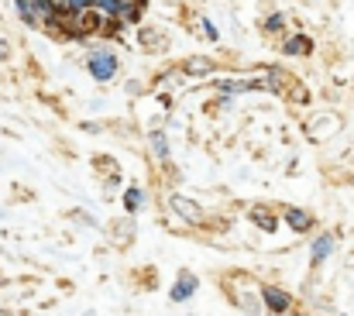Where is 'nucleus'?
<instances>
[{
  "mask_svg": "<svg viewBox=\"0 0 354 316\" xmlns=\"http://www.w3.org/2000/svg\"><path fill=\"white\" fill-rule=\"evenodd\" d=\"M17 14L28 24H48L55 7H52V0H17Z\"/></svg>",
  "mask_w": 354,
  "mask_h": 316,
  "instance_id": "obj_1",
  "label": "nucleus"
},
{
  "mask_svg": "<svg viewBox=\"0 0 354 316\" xmlns=\"http://www.w3.org/2000/svg\"><path fill=\"white\" fill-rule=\"evenodd\" d=\"M86 66H90V76L100 80V83H107V80L118 76V59H114L111 52H93V55L86 59Z\"/></svg>",
  "mask_w": 354,
  "mask_h": 316,
  "instance_id": "obj_2",
  "label": "nucleus"
},
{
  "mask_svg": "<svg viewBox=\"0 0 354 316\" xmlns=\"http://www.w3.org/2000/svg\"><path fill=\"white\" fill-rule=\"evenodd\" d=\"M169 207H172V213H179L186 223H193V227H200L203 223V210H200V203H193L189 196H183V193H172L169 196Z\"/></svg>",
  "mask_w": 354,
  "mask_h": 316,
  "instance_id": "obj_3",
  "label": "nucleus"
},
{
  "mask_svg": "<svg viewBox=\"0 0 354 316\" xmlns=\"http://www.w3.org/2000/svg\"><path fill=\"white\" fill-rule=\"evenodd\" d=\"M261 303H265L272 313H289L292 296H289L286 289H279V286H265V289H261Z\"/></svg>",
  "mask_w": 354,
  "mask_h": 316,
  "instance_id": "obj_4",
  "label": "nucleus"
},
{
  "mask_svg": "<svg viewBox=\"0 0 354 316\" xmlns=\"http://www.w3.org/2000/svg\"><path fill=\"white\" fill-rule=\"evenodd\" d=\"M330 251H334V234H320V237L313 241V254H310V261L320 265V261L330 258Z\"/></svg>",
  "mask_w": 354,
  "mask_h": 316,
  "instance_id": "obj_5",
  "label": "nucleus"
},
{
  "mask_svg": "<svg viewBox=\"0 0 354 316\" xmlns=\"http://www.w3.org/2000/svg\"><path fill=\"white\" fill-rule=\"evenodd\" d=\"M196 292V275H179V282L172 286V303H183V299H189Z\"/></svg>",
  "mask_w": 354,
  "mask_h": 316,
  "instance_id": "obj_6",
  "label": "nucleus"
},
{
  "mask_svg": "<svg viewBox=\"0 0 354 316\" xmlns=\"http://www.w3.org/2000/svg\"><path fill=\"white\" fill-rule=\"evenodd\" d=\"M183 73H186V76H207V73H214V59L193 55V59L183 62Z\"/></svg>",
  "mask_w": 354,
  "mask_h": 316,
  "instance_id": "obj_7",
  "label": "nucleus"
},
{
  "mask_svg": "<svg viewBox=\"0 0 354 316\" xmlns=\"http://www.w3.org/2000/svg\"><path fill=\"white\" fill-rule=\"evenodd\" d=\"M286 223H289L292 230H299V234H303V230H310V227H313V216H310L306 210H286Z\"/></svg>",
  "mask_w": 354,
  "mask_h": 316,
  "instance_id": "obj_8",
  "label": "nucleus"
},
{
  "mask_svg": "<svg viewBox=\"0 0 354 316\" xmlns=\"http://www.w3.org/2000/svg\"><path fill=\"white\" fill-rule=\"evenodd\" d=\"M151 151H155L162 162H169V141H165L162 131H151Z\"/></svg>",
  "mask_w": 354,
  "mask_h": 316,
  "instance_id": "obj_9",
  "label": "nucleus"
},
{
  "mask_svg": "<svg viewBox=\"0 0 354 316\" xmlns=\"http://www.w3.org/2000/svg\"><path fill=\"white\" fill-rule=\"evenodd\" d=\"M310 48H313V45H310L306 38H289V41H286V55H296V52H299V55H306Z\"/></svg>",
  "mask_w": 354,
  "mask_h": 316,
  "instance_id": "obj_10",
  "label": "nucleus"
},
{
  "mask_svg": "<svg viewBox=\"0 0 354 316\" xmlns=\"http://www.w3.org/2000/svg\"><path fill=\"white\" fill-rule=\"evenodd\" d=\"M251 220H258V227L261 230H275V216L265 210H251Z\"/></svg>",
  "mask_w": 354,
  "mask_h": 316,
  "instance_id": "obj_11",
  "label": "nucleus"
},
{
  "mask_svg": "<svg viewBox=\"0 0 354 316\" xmlns=\"http://www.w3.org/2000/svg\"><path fill=\"white\" fill-rule=\"evenodd\" d=\"M124 207H127L131 213H134L138 207H141V189H138V186H131V189L124 193Z\"/></svg>",
  "mask_w": 354,
  "mask_h": 316,
  "instance_id": "obj_12",
  "label": "nucleus"
},
{
  "mask_svg": "<svg viewBox=\"0 0 354 316\" xmlns=\"http://www.w3.org/2000/svg\"><path fill=\"white\" fill-rule=\"evenodd\" d=\"M62 7H66L69 14H83V10L93 7V0H62Z\"/></svg>",
  "mask_w": 354,
  "mask_h": 316,
  "instance_id": "obj_13",
  "label": "nucleus"
},
{
  "mask_svg": "<svg viewBox=\"0 0 354 316\" xmlns=\"http://www.w3.org/2000/svg\"><path fill=\"white\" fill-rule=\"evenodd\" d=\"M200 35H203V38H210V41H217V28H214L207 17H200Z\"/></svg>",
  "mask_w": 354,
  "mask_h": 316,
  "instance_id": "obj_14",
  "label": "nucleus"
},
{
  "mask_svg": "<svg viewBox=\"0 0 354 316\" xmlns=\"http://www.w3.org/2000/svg\"><path fill=\"white\" fill-rule=\"evenodd\" d=\"M282 24H286V17H282V14H275V17H268V24H265V31H279Z\"/></svg>",
  "mask_w": 354,
  "mask_h": 316,
  "instance_id": "obj_15",
  "label": "nucleus"
},
{
  "mask_svg": "<svg viewBox=\"0 0 354 316\" xmlns=\"http://www.w3.org/2000/svg\"><path fill=\"white\" fill-rule=\"evenodd\" d=\"M141 41H145L148 48H155V45H162V38H155V31H141Z\"/></svg>",
  "mask_w": 354,
  "mask_h": 316,
  "instance_id": "obj_16",
  "label": "nucleus"
},
{
  "mask_svg": "<svg viewBox=\"0 0 354 316\" xmlns=\"http://www.w3.org/2000/svg\"><path fill=\"white\" fill-rule=\"evenodd\" d=\"M330 316H341V313H330Z\"/></svg>",
  "mask_w": 354,
  "mask_h": 316,
  "instance_id": "obj_17",
  "label": "nucleus"
}]
</instances>
